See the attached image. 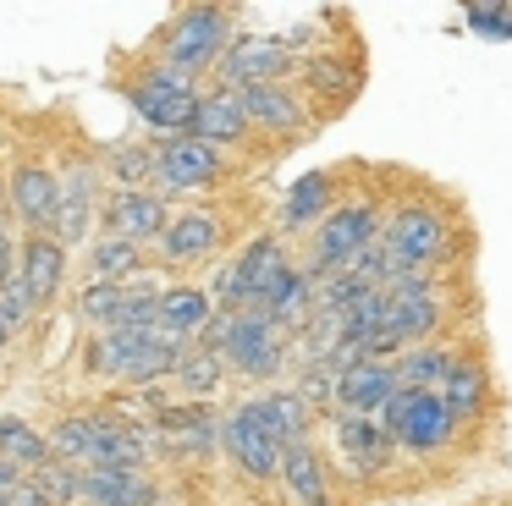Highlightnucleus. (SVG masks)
I'll return each mask as SVG.
<instances>
[{
	"label": "nucleus",
	"instance_id": "obj_29",
	"mask_svg": "<svg viewBox=\"0 0 512 506\" xmlns=\"http://www.w3.org/2000/svg\"><path fill=\"white\" fill-rule=\"evenodd\" d=\"M435 396L446 402V413H452V418L479 413V402H485V369H474V363L457 358V363H452V374L441 380V391H435Z\"/></svg>",
	"mask_w": 512,
	"mask_h": 506
},
{
	"label": "nucleus",
	"instance_id": "obj_5",
	"mask_svg": "<svg viewBox=\"0 0 512 506\" xmlns=\"http://www.w3.org/2000/svg\"><path fill=\"white\" fill-rule=\"evenodd\" d=\"M380 418H386L380 429L391 435V446H408V451L446 446V435H452V424H457L435 391H397L386 407H380Z\"/></svg>",
	"mask_w": 512,
	"mask_h": 506
},
{
	"label": "nucleus",
	"instance_id": "obj_9",
	"mask_svg": "<svg viewBox=\"0 0 512 506\" xmlns=\"http://www.w3.org/2000/svg\"><path fill=\"white\" fill-rule=\"evenodd\" d=\"M386 253L397 259V270L424 275V270H430V264L446 253V220L435 215V209H424V204L391 215V226H386Z\"/></svg>",
	"mask_w": 512,
	"mask_h": 506
},
{
	"label": "nucleus",
	"instance_id": "obj_10",
	"mask_svg": "<svg viewBox=\"0 0 512 506\" xmlns=\"http://www.w3.org/2000/svg\"><path fill=\"white\" fill-rule=\"evenodd\" d=\"M215 176H221V149L188 138V132H177L155 149V182L166 193H193V187H210Z\"/></svg>",
	"mask_w": 512,
	"mask_h": 506
},
{
	"label": "nucleus",
	"instance_id": "obj_25",
	"mask_svg": "<svg viewBox=\"0 0 512 506\" xmlns=\"http://www.w3.org/2000/svg\"><path fill=\"white\" fill-rule=\"evenodd\" d=\"M325 215H331V176L325 171L298 176L287 204H281V220H287V226H320Z\"/></svg>",
	"mask_w": 512,
	"mask_h": 506
},
{
	"label": "nucleus",
	"instance_id": "obj_7",
	"mask_svg": "<svg viewBox=\"0 0 512 506\" xmlns=\"http://www.w3.org/2000/svg\"><path fill=\"white\" fill-rule=\"evenodd\" d=\"M133 110L149 127L166 132V138H177V132H188L193 110H199V88H193V77L171 72V66H155V72H144L133 83Z\"/></svg>",
	"mask_w": 512,
	"mask_h": 506
},
{
	"label": "nucleus",
	"instance_id": "obj_17",
	"mask_svg": "<svg viewBox=\"0 0 512 506\" xmlns=\"http://www.w3.org/2000/svg\"><path fill=\"white\" fill-rule=\"evenodd\" d=\"M94 204H100V193H94V165H72V171L61 176V204H56V242L61 248L89 237Z\"/></svg>",
	"mask_w": 512,
	"mask_h": 506
},
{
	"label": "nucleus",
	"instance_id": "obj_39",
	"mask_svg": "<svg viewBox=\"0 0 512 506\" xmlns=\"http://www.w3.org/2000/svg\"><path fill=\"white\" fill-rule=\"evenodd\" d=\"M17 479H23V473H17L12 462H0V506H6V495L17 490Z\"/></svg>",
	"mask_w": 512,
	"mask_h": 506
},
{
	"label": "nucleus",
	"instance_id": "obj_20",
	"mask_svg": "<svg viewBox=\"0 0 512 506\" xmlns=\"http://www.w3.org/2000/svg\"><path fill=\"white\" fill-rule=\"evenodd\" d=\"M78 484L89 506H149L155 501L149 479L133 468H78Z\"/></svg>",
	"mask_w": 512,
	"mask_h": 506
},
{
	"label": "nucleus",
	"instance_id": "obj_33",
	"mask_svg": "<svg viewBox=\"0 0 512 506\" xmlns=\"http://www.w3.org/2000/svg\"><path fill=\"white\" fill-rule=\"evenodd\" d=\"M34 484L50 495V506H72V501H83V484H78V468H72V462H45V468L34 473Z\"/></svg>",
	"mask_w": 512,
	"mask_h": 506
},
{
	"label": "nucleus",
	"instance_id": "obj_26",
	"mask_svg": "<svg viewBox=\"0 0 512 506\" xmlns=\"http://www.w3.org/2000/svg\"><path fill=\"white\" fill-rule=\"evenodd\" d=\"M0 462H12L17 473H39L50 462V446L34 424L23 418H0Z\"/></svg>",
	"mask_w": 512,
	"mask_h": 506
},
{
	"label": "nucleus",
	"instance_id": "obj_30",
	"mask_svg": "<svg viewBox=\"0 0 512 506\" xmlns=\"http://www.w3.org/2000/svg\"><path fill=\"white\" fill-rule=\"evenodd\" d=\"M94 281L116 286V281H133L138 275V242H122V237H105L94 242Z\"/></svg>",
	"mask_w": 512,
	"mask_h": 506
},
{
	"label": "nucleus",
	"instance_id": "obj_28",
	"mask_svg": "<svg viewBox=\"0 0 512 506\" xmlns=\"http://www.w3.org/2000/svg\"><path fill=\"white\" fill-rule=\"evenodd\" d=\"M452 352H441V347H413V352H402L391 369H397V385L402 391H441V380L452 374Z\"/></svg>",
	"mask_w": 512,
	"mask_h": 506
},
{
	"label": "nucleus",
	"instance_id": "obj_21",
	"mask_svg": "<svg viewBox=\"0 0 512 506\" xmlns=\"http://www.w3.org/2000/svg\"><path fill=\"white\" fill-rule=\"evenodd\" d=\"M336 446H342V457L358 473H380L391 462V435L380 424H369V418H353V413H342V424H336Z\"/></svg>",
	"mask_w": 512,
	"mask_h": 506
},
{
	"label": "nucleus",
	"instance_id": "obj_36",
	"mask_svg": "<svg viewBox=\"0 0 512 506\" xmlns=\"http://www.w3.org/2000/svg\"><path fill=\"white\" fill-rule=\"evenodd\" d=\"M28 308H34V303H28L23 281H17V270H12L6 281H0V325H6V330H17V325L28 319Z\"/></svg>",
	"mask_w": 512,
	"mask_h": 506
},
{
	"label": "nucleus",
	"instance_id": "obj_2",
	"mask_svg": "<svg viewBox=\"0 0 512 506\" xmlns=\"http://www.w3.org/2000/svg\"><path fill=\"white\" fill-rule=\"evenodd\" d=\"M375 297H380V352L408 347V341H419L435 330V297H430V281H424V275L402 270V275H391Z\"/></svg>",
	"mask_w": 512,
	"mask_h": 506
},
{
	"label": "nucleus",
	"instance_id": "obj_34",
	"mask_svg": "<svg viewBox=\"0 0 512 506\" xmlns=\"http://www.w3.org/2000/svg\"><path fill=\"white\" fill-rule=\"evenodd\" d=\"M111 171L122 176V187H144L149 176H155V149H144V143H122V149L111 154Z\"/></svg>",
	"mask_w": 512,
	"mask_h": 506
},
{
	"label": "nucleus",
	"instance_id": "obj_12",
	"mask_svg": "<svg viewBox=\"0 0 512 506\" xmlns=\"http://www.w3.org/2000/svg\"><path fill=\"white\" fill-rule=\"evenodd\" d=\"M56 204H61V176L45 165H17L12 187H6V209L23 220L28 231H56Z\"/></svg>",
	"mask_w": 512,
	"mask_h": 506
},
{
	"label": "nucleus",
	"instance_id": "obj_13",
	"mask_svg": "<svg viewBox=\"0 0 512 506\" xmlns=\"http://www.w3.org/2000/svg\"><path fill=\"white\" fill-rule=\"evenodd\" d=\"M17 281H23L34 308L61 292V281H67V248L56 242V231H39V237L23 242V253H17Z\"/></svg>",
	"mask_w": 512,
	"mask_h": 506
},
{
	"label": "nucleus",
	"instance_id": "obj_8",
	"mask_svg": "<svg viewBox=\"0 0 512 506\" xmlns=\"http://www.w3.org/2000/svg\"><path fill=\"white\" fill-rule=\"evenodd\" d=\"M281 352H287V330L276 319H265L259 308H237L232 314V336H226L221 358H232L243 374H276L281 369Z\"/></svg>",
	"mask_w": 512,
	"mask_h": 506
},
{
	"label": "nucleus",
	"instance_id": "obj_23",
	"mask_svg": "<svg viewBox=\"0 0 512 506\" xmlns=\"http://www.w3.org/2000/svg\"><path fill=\"white\" fill-rule=\"evenodd\" d=\"M204 319H210V297L193 286H166L155 297V330H166V336H193V330H204Z\"/></svg>",
	"mask_w": 512,
	"mask_h": 506
},
{
	"label": "nucleus",
	"instance_id": "obj_27",
	"mask_svg": "<svg viewBox=\"0 0 512 506\" xmlns=\"http://www.w3.org/2000/svg\"><path fill=\"white\" fill-rule=\"evenodd\" d=\"M281 479L292 484V495H298L303 506H325V468H320V457H314L309 440H298V446L281 451Z\"/></svg>",
	"mask_w": 512,
	"mask_h": 506
},
{
	"label": "nucleus",
	"instance_id": "obj_6",
	"mask_svg": "<svg viewBox=\"0 0 512 506\" xmlns=\"http://www.w3.org/2000/svg\"><path fill=\"white\" fill-rule=\"evenodd\" d=\"M221 440H226V451L237 457V468H243L248 479H276V473H281V451H287V446H281V435L270 429L265 396L237 407V413L226 418Z\"/></svg>",
	"mask_w": 512,
	"mask_h": 506
},
{
	"label": "nucleus",
	"instance_id": "obj_15",
	"mask_svg": "<svg viewBox=\"0 0 512 506\" xmlns=\"http://www.w3.org/2000/svg\"><path fill=\"white\" fill-rule=\"evenodd\" d=\"M105 226L122 242H149V237L166 231V204H160V193H149V187H122V193L105 204Z\"/></svg>",
	"mask_w": 512,
	"mask_h": 506
},
{
	"label": "nucleus",
	"instance_id": "obj_19",
	"mask_svg": "<svg viewBox=\"0 0 512 506\" xmlns=\"http://www.w3.org/2000/svg\"><path fill=\"white\" fill-rule=\"evenodd\" d=\"M243 132H248V116H243V105H237L232 88H221V94H199V110H193V121H188V138L221 149V143H237Z\"/></svg>",
	"mask_w": 512,
	"mask_h": 506
},
{
	"label": "nucleus",
	"instance_id": "obj_37",
	"mask_svg": "<svg viewBox=\"0 0 512 506\" xmlns=\"http://www.w3.org/2000/svg\"><path fill=\"white\" fill-rule=\"evenodd\" d=\"M12 259H17V248H12V209H6V198H0V281L12 275Z\"/></svg>",
	"mask_w": 512,
	"mask_h": 506
},
{
	"label": "nucleus",
	"instance_id": "obj_24",
	"mask_svg": "<svg viewBox=\"0 0 512 506\" xmlns=\"http://www.w3.org/2000/svg\"><path fill=\"white\" fill-rule=\"evenodd\" d=\"M105 429H111V418H100V413L67 418V424L56 429V451L72 462V468H100L105 462Z\"/></svg>",
	"mask_w": 512,
	"mask_h": 506
},
{
	"label": "nucleus",
	"instance_id": "obj_31",
	"mask_svg": "<svg viewBox=\"0 0 512 506\" xmlns=\"http://www.w3.org/2000/svg\"><path fill=\"white\" fill-rule=\"evenodd\" d=\"M177 391H188V396H210V391H221V352H182V363H177Z\"/></svg>",
	"mask_w": 512,
	"mask_h": 506
},
{
	"label": "nucleus",
	"instance_id": "obj_4",
	"mask_svg": "<svg viewBox=\"0 0 512 506\" xmlns=\"http://www.w3.org/2000/svg\"><path fill=\"white\" fill-rule=\"evenodd\" d=\"M166 66L182 77H193L199 66H210L215 55L232 44V22H226L221 6H193V11H177V22L166 28Z\"/></svg>",
	"mask_w": 512,
	"mask_h": 506
},
{
	"label": "nucleus",
	"instance_id": "obj_11",
	"mask_svg": "<svg viewBox=\"0 0 512 506\" xmlns=\"http://www.w3.org/2000/svg\"><path fill=\"white\" fill-rule=\"evenodd\" d=\"M287 72V44L281 39H265V33H237L221 55V77L232 83V94L243 88H259V83H276Z\"/></svg>",
	"mask_w": 512,
	"mask_h": 506
},
{
	"label": "nucleus",
	"instance_id": "obj_18",
	"mask_svg": "<svg viewBox=\"0 0 512 506\" xmlns=\"http://www.w3.org/2000/svg\"><path fill=\"white\" fill-rule=\"evenodd\" d=\"M237 105H243L248 127H265V132H298L303 121H309V110L298 105V94H287L281 83L243 88V94H237Z\"/></svg>",
	"mask_w": 512,
	"mask_h": 506
},
{
	"label": "nucleus",
	"instance_id": "obj_32",
	"mask_svg": "<svg viewBox=\"0 0 512 506\" xmlns=\"http://www.w3.org/2000/svg\"><path fill=\"white\" fill-rule=\"evenodd\" d=\"M265 413H270V429L281 435V446H298V440H309V407L298 402V391L265 396Z\"/></svg>",
	"mask_w": 512,
	"mask_h": 506
},
{
	"label": "nucleus",
	"instance_id": "obj_3",
	"mask_svg": "<svg viewBox=\"0 0 512 506\" xmlns=\"http://www.w3.org/2000/svg\"><path fill=\"white\" fill-rule=\"evenodd\" d=\"M369 242H375V204H336L314 226V281L320 275H347Z\"/></svg>",
	"mask_w": 512,
	"mask_h": 506
},
{
	"label": "nucleus",
	"instance_id": "obj_16",
	"mask_svg": "<svg viewBox=\"0 0 512 506\" xmlns=\"http://www.w3.org/2000/svg\"><path fill=\"white\" fill-rule=\"evenodd\" d=\"M232 270H237V308H254L259 297H265L270 286H276L281 275L292 270V264H287V253H281L276 237H254V242H248V248L232 259Z\"/></svg>",
	"mask_w": 512,
	"mask_h": 506
},
{
	"label": "nucleus",
	"instance_id": "obj_40",
	"mask_svg": "<svg viewBox=\"0 0 512 506\" xmlns=\"http://www.w3.org/2000/svg\"><path fill=\"white\" fill-rule=\"evenodd\" d=\"M6 336H12V330H6V325H0V347H6Z\"/></svg>",
	"mask_w": 512,
	"mask_h": 506
},
{
	"label": "nucleus",
	"instance_id": "obj_1",
	"mask_svg": "<svg viewBox=\"0 0 512 506\" xmlns=\"http://www.w3.org/2000/svg\"><path fill=\"white\" fill-rule=\"evenodd\" d=\"M182 352H188L182 336L127 325V330H105L100 336V347H94V369L116 374V380H133V385H155V380H166V374H177Z\"/></svg>",
	"mask_w": 512,
	"mask_h": 506
},
{
	"label": "nucleus",
	"instance_id": "obj_38",
	"mask_svg": "<svg viewBox=\"0 0 512 506\" xmlns=\"http://www.w3.org/2000/svg\"><path fill=\"white\" fill-rule=\"evenodd\" d=\"M6 506H50V495L39 490V484H34V473H28V479H17V490L6 495Z\"/></svg>",
	"mask_w": 512,
	"mask_h": 506
},
{
	"label": "nucleus",
	"instance_id": "obj_35",
	"mask_svg": "<svg viewBox=\"0 0 512 506\" xmlns=\"http://www.w3.org/2000/svg\"><path fill=\"white\" fill-rule=\"evenodd\" d=\"M468 28L479 33V39H512V6H468Z\"/></svg>",
	"mask_w": 512,
	"mask_h": 506
},
{
	"label": "nucleus",
	"instance_id": "obj_14",
	"mask_svg": "<svg viewBox=\"0 0 512 506\" xmlns=\"http://www.w3.org/2000/svg\"><path fill=\"white\" fill-rule=\"evenodd\" d=\"M397 391H402V385H397V369H391V363H380V358L353 363V369L336 374V402H342L353 418L380 413V407H386Z\"/></svg>",
	"mask_w": 512,
	"mask_h": 506
},
{
	"label": "nucleus",
	"instance_id": "obj_22",
	"mask_svg": "<svg viewBox=\"0 0 512 506\" xmlns=\"http://www.w3.org/2000/svg\"><path fill=\"white\" fill-rule=\"evenodd\" d=\"M215 242H221V231H215L210 215H177V220H166V231H160V259L166 264H193V259H204Z\"/></svg>",
	"mask_w": 512,
	"mask_h": 506
}]
</instances>
